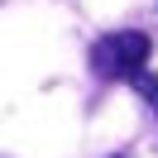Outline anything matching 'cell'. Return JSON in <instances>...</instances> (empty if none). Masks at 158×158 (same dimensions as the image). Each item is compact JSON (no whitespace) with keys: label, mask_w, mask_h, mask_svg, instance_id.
Instances as JSON below:
<instances>
[{"label":"cell","mask_w":158,"mask_h":158,"mask_svg":"<svg viewBox=\"0 0 158 158\" xmlns=\"http://www.w3.org/2000/svg\"><path fill=\"white\" fill-rule=\"evenodd\" d=\"M148 39L139 29H125V34H106V39H96V48H91V67H96V77L106 81H129L139 67H148Z\"/></svg>","instance_id":"1"},{"label":"cell","mask_w":158,"mask_h":158,"mask_svg":"<svg viewBox=\"0 0 158 158\" xmlns=\"http://www.w3.org/2000/svg\"><path fill=\"white\" fill-rule=\"evenodd\" d=\"M129 86H134L139 96H144L148 106H153V115H158V72H148V67H139L134 77H129Z\"/></svg>","instance_id":"2"},{"label":"cell","mask_w":158,"mask_h":158,"mask_svg":"<svg viewBox=\"0 0 158 158\" xmlns=\"http://www.w3.org/2000/svg\"><path fill=\"white\" fill-rule=\"evenodd\" d=\"M115 158H125V153H115Z\"/></svg>","instance_id":"3"}]
</instances>
